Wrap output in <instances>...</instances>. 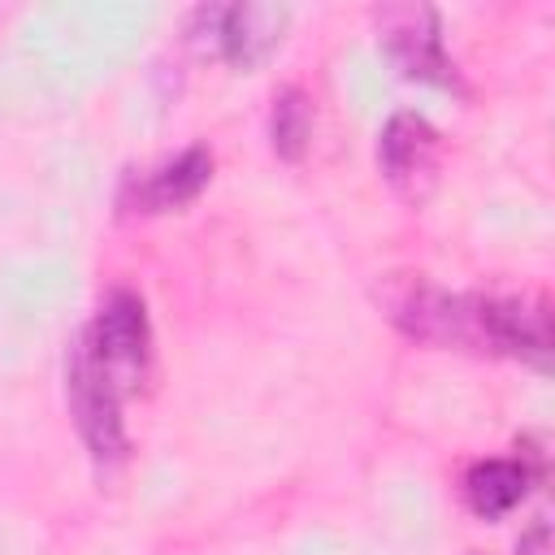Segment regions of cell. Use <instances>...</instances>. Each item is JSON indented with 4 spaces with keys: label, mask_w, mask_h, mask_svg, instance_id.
<instances>
[{
    "label": "cell",
    "mask_w": 555,
    "mask_h": 555,
    "mask_svg": "<svg viewBox=\"0 0 555 555\" xmlns=\"http://www.w3.org/2000/svg\"><path fill=\"white\" fill-rule=\"evenodd\" d=\"M377 165L395 191L421 195L438 169V130L429 126V117H421L412 108L390 113L377 134Z\"/></svg>",
    "instance_id": "52a82bcc"
},
{
    "label": "cell",
    "mask_w": 555,
    "mask_h": 555,
    "mask_svg": "<svg viewBox=\"0 0 555 555\" xmlns=\"http://www.w3.org/2000/svg\"><path fill=\"white\" fill-rule=\"evenodd\" d=\"M516 555H551V525H546V520H533V525L520 533Z\"/></svg>",
    "instance_id": "30bf717a"
},
{
    "label": "cell",
    "mask_w": 555,
    "mask_h": 555,
    "mask_svg": "<svg viewBox=\"0 0 555 555\" xmlns=\"http://www.w3.org/2000/svg\"><path fill=\"white\" fill-rule=\"evenodd\" d=\"M390 317L408 338L429 347H468L520 360H542L551 351V312L538 299L460 295L412 282L390 299Z\"/></svg>",
    "instance_id": "6da1fadb"
},
{
    "label": "cell",
    "mask_w": 555,
    "mask_h": 555,
    "mask_svg": "<svg viewBox=\"0 0 555 555\" xmlns=\"http://www.w3.org/2000/svg\"><path fill=\"white\" fill-rule=\"evenodd\" d=\"M373 26H377V43L390 56V65L425 87H442V91H460V69L442 43V22L438 9L429 4H382L373 9Z\"/></svg>",
    "instance_id": "3957f363"
},
{
    "label": "cell",
    "mask_w": 555,
    "mask_h": 555,
    "mask_svg": "<svg viewBox=\"0 0 555 555\" xmlns=\"http://www.w3.org/2000/svg\"><path fill=\"white\" fill-rule=\"evenodd\" d=\"M312 139V100L299 87H282L269 108V147L282 160H304Z\"/></svg>",
    "instance_id": "9c48e42d"
},
{
    "label": "cell",
    "mask_w": 555,
    "mask_h": 555,
    "mask_svg": "<svg viewBox=\"0 0 555 555\" xmlns=\"http://www.w3.org/2000/svg\"><path fill=\"white\" fill-rule=\"evenodd\" d=\"M542 473V455L538 451H520V455H490L477 460L464 473V499L481 520H499L512 507H520V499L529 494V486Z\"/></svg>",
    "instance_id": "ba28073f"
},
{
    "label": "cell",
    "mask_w": 555,
    "mask_h": 555,
    "mask_svg": "<svg viewBox=\"0 0 555 555\" xmlns=\"http://www.w3.org/2000/svg\"><path fill=\"white\" fill-rule=\"evenodd\" d=\"M208 178H212V152L191 143L178 156H169L143 173H130L117 204L126 212H173V208H186L191 199H199Z\"/></svg>",
    "instance_id": "8992f818"
},
{
    "label": "cell",
    "mask_w": 555,
    "mask_h": 555,
    "mask_svg": "<svg viewBox=\"0 0 555 555\" xmlns=\"http://www.w3.org/2000/svg\"><path fill=\"white\" fill-rule=\"evenodd\" d=\"M286 4H199L191 13V43L234 69H256L282 43Z\"/></svg>",
    "instance_id": "7a4b0ae2"
},
{
    "label": "cell",
    "mask_w": 555,
    "mask_h": 555,
    "mask_svg": "<svg viewBox=\"0 0 555 555\" xmlns=\"http://www.w3.org/2000/svg\"><path fill=\"white\" fill-rule=\"evenodd\" d=\"M78 343L121 386V395H130L147 377V364H152V321H147L143 299L126 286L108 291L91 325L78 334Z\"/></svg>",
    "instance_id": "5b68a950"
},
{
    "label": "cell",
    "mask_w": 555,
    "mask_h": 555,
    "mask_svg": "<svg viewBox=\"0 0 555 555\" xmlns=\"http://www.w3.org/2000/svg\"><path fill=\"white\" fill-rule=\"evenodd\" d=\"M65 399L69 416L78 425L82 447L100 468H113L126 460V421H121V386L87 356V347L74 338L65 360Z\"/></svg>",
    "instance_id": "277c9868"
}]
</instances>
